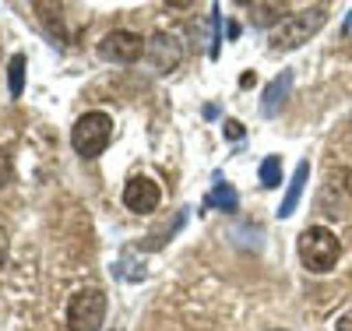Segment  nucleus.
Listing matches in <instances>:
<instances>
[{
	"mask_svg": "<svg viewBox=\"0 0 352 331\" xmlns=\"http://www.w3.org/2000/svg\"><path fill=\"white\" fill-rule=\"evenodd\" d=\"M4 264H8V233L0 229V268H4Z\"/></svg>",
	"mask_w": 352,
	"mask_h": 331,
	"instance_id": "nucleus-15",
	"label": "nucleus"
},
{
	"mask_svg": "<svg viewBox=\"0 0 352 331\" xmlns=\"http://www.w3.org/2000/svg\"><path fill=\"white\" fill-rule=\"evenodd\" d=\"M144 56H148L152 71L169 74V71L180 67V60H184V43L176 39V36H169V32H155V36L148 39V50H144Z\"/></svg>",
	"mask_w": 352,
	"mask_h": 331,
	"instance_id": "nucleus-7",
	"label": "nucleus"
},
{
	"mask_svg": "<svg viewBox=\"0 0 352 331\" xmlns=\"http://www.w3.org/2000/svg\"><path fill=\"white\" fill-rule=\"evenodd\" d=\"M113 141V116L102 109H88L74 120L71 127V145L81 159H99Z\"/></svg>",
	"mask_w": 352,
	"mask_h": 331,
	"instance_id": "nucleus-3",
	"label": "nucleus"
},
{
	"mask_svg": "<svg viewBox=\"0 0 352 331\" xmlns=\"http://www.w3.org/2000/svg\"><path fill=\"white\" fill-rule=\"evenodd\" d=\"M289 92H292V71H282L268 88H264V96H261V113H264V116H275V113L285 106Z\"/></svg>",
	"mask_w": 352,
	"mask_h": 331,
	"instance_id": "nucleus-8",
	"label": "nucleus"
},
{
	"mask_svg": "<svg viewBox=\"0 0 352 331\" xmlns=\"http://www.w3.org/2000/svg\"><path fill=\"white\" fill-rule=\"evenodd\" d=\"M144 50H148V39H141L131 28H113L99 39V56L106 64H134L144 56Z\"/></svg>",
	"mask_w": 352,
	"mask_h": 331,
	"instance_id": "nucleus-5",
	"label": "nucleus"
},
{
	"mask_svg": "<svg viewBox=\"0 0 352 331\" xmlns=\"http://www.w3.org/2000/svg\"><path fill=\"white\" fill-rule=\"evenodd\" d=\"M324 21H328V8H303V11H296V14H289V18H282L275 28H272V50L275 53H289V50H300L303 43H310V36H317L320 28H324Z\"/></svg>",
	"mask_w": 352,
	"mask_h": 331,
	"instance_id": "nucleus-1",
	"label": "nucleus"
},
{
	"mask_svg": "<svg viewBox=\"0 0 352 331\" xmlns=\"http://www.w3.org/2000/svg\"><path fill=\"white\" fill-rule=\"evenodd\" d=\"M268 331H282V328H268Z\"/></svg>",
	"mask_w": 352,
	"mask_h": 331,
	"instance_id": "nucleus-18",
	"label": "nucleus"
},
{
	"mask_svg": "<svg viewBox=\"0 0 352 331\" xmlns=\"http://www.w3.org/2000/svg\"><path fill=\"white\" fill-rule=\"evenodd\" d=\"M162 201V191L152 176H134L127 180V187H124V208L134 215H152L155 208Z\"/></svg>",
	"mask_w": 352,
	"mask_h": 331,
	"instance_id": "nucleus-6",
	"label": "nucleus"
},
{
	"mask_svg": "<svg viewBox=\"0 0 352 331\" xmlns=\"http://www.w3.org/2000/svg\"><path fill=\"white\" fill-rule=\"evenodd\" d=\"M8 184H11V156L0 148V191H4Z\"/></svg>",
	"mask_w": 352,
	"mask_h": 331,
	"instance_id": "nucleus-13",
	"label": "nucleus"
},
{
	"mask_svg": "<svg viewBox=\"0 0 352 331\" xmlns=\"http://www.w3.org/2000/svg\"><path fill=\"white\" fill-rule=\"evenodd\" d=\"M300 261L307 272L314 275H328L331 268L338 264L342 257V244H338V236L328 229V226H307L300 233Z\"/></svg>",
	"mask_w": 352,
	"mask_h": 331,
	"instance_id": "nucleus-2",
	"label": "nucleus"
},
{
	"mask_svg": "<svg viewBox=\"0 0 352 331\" xmlns=\"http://www.w3.org/2000/svg\"><path fill=\"white\" fill-rule=\"evenodd\" d=\"M335 331H352V310H345V314L335 321Z\"/></svg>",
	"mask_w": 352,
	"mask_h": 331,
	"instance_id": "nucleus-14",
	"label": "nucleus"
},
{
	"mask_svg": "<svg viewBox=\"0 0 352 331\" xmlns=\"http://www.w3.org/2000/svg\"><path fill=\"white\" fill-rule=\"evenodd\" d=\"M208 204L222 208V212H232V208H236V191H232L229 184H222V180H215V191H212Z\"/></svg>",
	"mask_w": 352,
	"mask_h": 331,
	"instance_id": "nucleus-12",
	"label": "nucleus"
},
{
	"mask_svg": "<svg viewBox=\"0 0 352 331\" xmlns=\"http://www.w3.org/2000/svg\"><path fill=\"white\" fill-rule=\"evenodd\" d=\"M106 321V292L99 286H85L67 299V328L71 331H99Z\"/></svg>",
	"mask_w": 352,
	"mask_h": 331,
	"instance_id": "nucleus-4",
	"label": "nucleus"
},
{
	"mask_svg": "<svg viewBox=\"0 0 352 331\" xmlns=\"http://www.w3.org/2000/svg\"><path fill=\"white\" fill-rule=\"evenodd\" d=\"M8 92H11V99H21V92H25V53H14L8 60Z\"/></svg>",
	"mask_w": 352,
	"mask_h": 331,
	"instance_id": "nucleus-10",
	"label": "nucleus"
},
{
	"mask_svg": "<svg viewBox=\"0 0 352 331\" xmlns=\"http://www.w3.org/2000/svg\"><path fill=\"white\" fill-rule=\"evenodd\" d=\"M226 131H229V138H240V124H236V120H229Z\"/></svg>",
	"mask_w": 352,
	"mask_h": 331,
	"instance_id": "nucleus-16",
	"label": "nucleus"
},
{
	"mask_svg": "<svg viewBox=\"0 0 352 331\" xmlns=\"http://www.w3.org/2000/svg\"><path fill=\"white\" fill-rule=\"evenodd\" d=\"M345 32H352V11H349V18H345Z\"/></svg>",
	"mask_w": 352,
	"mask_h": 331,
	"instance_id": "nucleus-17",
	"label": "nucleus"
},
{
	"mask_svg": "<svg viewBox=\"0 0 352 331\" xmlns=\"http://www.w3.org/2000/svg\"><path fill=\"white\" fill-rule=\"evenodd\" d=\"M307 180H310V162L303 159V162L296 166V173H292L289 187H285V197H282V204H278V219H289L292 212H296V204H300V197H303Z\"/></svg>",
	"mask_w": 352,
	"mask_h": 331,
	"instance_id": "nucleus-9",
	"label": "nucleus"
},
{
	"mask_svg": "<svg viewBox=\"0 0 352 331\" xmlns=\"http://www.w3.org/2000/svg\"><path fill=\"white\" fill-rule=\"evenodd\" d=\"M257 176H261L264 187H278V184H282V159H278V156H268V159L261 162Z\"/></svg>",
	"mask_w": 352,
	"mask_h": 331,
	"instance_id": "nucleus-11",
	"label": "nucleus"
}]
</instances>
